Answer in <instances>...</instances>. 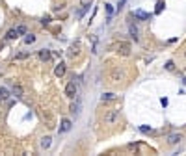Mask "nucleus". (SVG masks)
<instances>
[{
  "label": "nucleus",
  "instance_id": "5",
  "mask_svg": "<svg viewBox=\"0 0 186 156\" xmlns=\"http://www.w3.org/2000/svg\"><path fill=\"white\" fill-rule=\"evenodd\" d=\"M134 17H136V19H141V20H149V13H145V11H141V9H136V11H134Z\"/></svg>",
  "mask_w": 186,
  "mask_h": 156
},
{
  "label": "nucleus",
  "instance_id": "19",
  "mask_svg": "<svg viewBox=\"0 0 186 156\" xmlns=\"http://www.w3.org/2000/svg\"><path fill=\"white\" fill-rule=\"evenodd\" d=\"M80 2H82V6H86V8H90V6H91V2H93V0H80Z\"/></svg>",
  "mask_w": 186,
  "mask_h": 156
},
{
  "label": "nucleus",
  "instance_id": "7",
  "mask_svg": "<svg viewBox=\"0 0 186 156\" xmlns=\"http://www.w3.org/2000/svg\"><path fill=\"white\" fill-rule=\"evenodd\" d=\"M181 141V134H171V136L168 138V143L169 145H177Z\"/></svg>",
  "mask_w": 186,
  "mask_h": 156
},
{
  "label": "nucleus",
  "instance_id": "2",
  "mask_svg": "<svg viewBox=\"0 0 186 156\" xmlns=\"http://www.w3.org/2000/svg\"><path fill=\"white\" fill-rule=\"evenodd\" d=\"M117 119H119V110H110L106 114V117H104V123L106 125H114Z\"/></svg>",
  "mask_w": 186,
  "mask_h": 156
},
{
  "label": "nucleus",
  "instance_id": "8",
  "mask_svg": "<svg viewBox=\"0 0 186 156\" xmlns=\"http://www.w3.org/2000/svg\"><path fill=\"white\" fill-rule=\"evenodd\" d=\"M39 60H41V61H49V60H50V52L45 50V48L39 50Z\"/></svg>",
  "mask_w": 186,
  "mask_h": 156
},
{
  "label": "nucleus",
  "instance_id": "11",
  "mask_svg": "<svg viewBox=\"0 0 186 156\" xmlns=\"http://www.w3.org/2000/svg\"><path fill=\"white\" fill-rule=\"evenodd\" d=\"M9 98V91L6 87H0V100H8Z\"/></svg>",
  "mask_w": 186,
  "mask_h": 156
},
{
  "label": "nucleus",
  "instance_id": "22",
  "mask_svg": "<svg viewBox=\"0 0 186 156\" xmlns=\"http://www.w3.org/2000/svg\"><path fill=\"white\" fill-rule=\"evenodd\" d=\"M162 6H164V4H162V0H160V2H158V6H156V13H160V9H162Z\"/></svg>",
  "mask_w": 186,
  "mask_h": 156
},
{
  "label": "nucleus",
  "instance_id": "21",
  "mask_svg": "<svg viewBox=\"0 0 186 156\" xmlns=\"http://www.w3.org/2000/svg\"><path fill=\"white\" fill-rule=\"evenodd\" d=\"M106 11H108V13H110V15L114 13V8H112V4H106Z\"/></svg>",
  "mask_w": 186,
  "mask_h": 156
},
{
  "label": "nucleus",
  "instance_id": "23",
  "mask_svg": "<svg viewBox=\"0 0 186 156\" xmlns=\"http://www.w3.org/2000/svg\"><path fill=\"white\" fill-rule=\"evenodd\" d=\"M41 22H43V24H49L50 19H49V17H43V20H41Z\"/></svg>",
  "mask_w": 186,
  "mask_h": 156
},
{
  "label": "nucleus",
  "instance_id": "20",
  "mask_svg": "<svg viewBox=\"0 0 186 156\" xmlns=\"http://www.w3.org/2000/svg\"><path fill=\"white\" fill-rule=\"evenodd\" d=\"M166 69H168V71H173V69H175V65H173V61H168V63H166Z\"/></svg>",
  "mask_w": 186,
  "mask_h": 156
},
{
  "label": "nucleus",
  "instance_id": "14",
  "mask_svg": "<svg viewBox=\"0 0 186 156\" xmlns=\"http://www.w3.org/2000/svg\"><path fill=\"white\" fill-rule=\"evenodd\" d=\"M71 111H73V114H78V111H80V100H76V102L71 104Z\"/></svg>",
  "mask_w": 186,
  "mask_h": 156
},
{
  "label": "nucleus",
  "instance_id": "10",
  "mask_svg": "<svg viewBox=\"0 0 186 156\" xmlns=\"http://www.w3.org/2000/svg\"><path fill=\"white\" fill-rule=\"evenodd\" d=\"M54 74H56V76H63V74H65V65H63V63H60L56 69H54Z\"/></svg>",
  "mask_w": 186,
  "mask_h": 156
},
{
  "label": "nucleus",
  "instance_id": "15",
  "mask_svg": "<svg viewBox=\"0 0 186 156\" xmlns=\"http://www.w3.org/2000/svg\"><path fill=\"white\" fill-rule=\"evenodd\" d=\"M34 41H36V36H34V33H26L24 43H26V45H30V43H34Z\"/></svg>",
  "mask_w": 186,
  "mask_h": 156
},
{
  "label": "nucleus",
  "instance_id": "27",
  "mask_svg": "<svg viewBox=\"0 0 186 156\" xmlns=\"http://www.w3.org/2000/svg\"><path fill=\"white\" fill-rule=\"evenodd\" d=\"M184 56H186V52H184Z\"/></svg>",
  "mask_w": 186,
  "mask_h": 156
},
{
  "label": "nucleus",
  "instance_id": "26",
  "mask_svg": "<svg viewBox=\"0 0 186 156\" xmlns=\"http://www.w3.org/2000/svg\"><path fill=\"white\" fill-rule=\"evenodd\" d=\"M0 50H2V45H0Z\"/></svg>",
  "mask_w": 186,
  "mask_h": 156
},
{
  "label": "nucleus",
  "instance_id": "1",
  "mask_svg": "<svg viewBox=\"0 0 186 156\" xmlns=\"http://www.w3.org/2000/svg\"><path fill=\"white\" fill-rule=\"evenodd\" d=\"M115 52L121 54V56H128V54H130V45H128L127 41H119V43L115 45Z\"/></svg>",
  "mask_w": 186,
  "mask_h": 156
},
{
  "label": "nucleus",
  "instance_id": "24",
  "mask_svg": "<svg viewBox=\"0 0 186 156\" xmlns=\"http://www.w3.org/2000/svg\"><path fill=\"white\" fill-rule=\"evenodd\" d=\"M125 2H127V0H121V2H119V4H117V11H119V9H121V8H123V4H125Z\"/></svg>",
  "mask_w": 186,
  "mask_h": 156
},
{
  "label": "nucleus",
  "instance_id": "4",
  "mask_svg": "<svg viewBox=\"0 0 186 156\" xmlns=\"http://www.w3.org/2000/svg\"><path fill=\"white\" fill-rule=\"evenodd\" d=\"M71 130V121L69 119H63L61 125H60V132H69Z\"/></svg>",
  "mask_w": 186,
  "mask_h": 156
},
{
  "label": "nucleus",
  "instance_id": "3",
  "mask_svg": "<svg viewBox=\"0 0 186 156\" xmlns=\"http://www.w3.org/2000/svg\"><path fill=\"white\" fill-rule=\"evenodd\" d=\"M74 95H76V86H74V82H69L65 86V97L74 98Z\"/></svg>",
  "mask_w": 186,
  "mask_h": 156
},
{
  "label": "nucleus",
  "instance_id": "6",
  "mask_svg": "<svg viewBox=\"0 0 186 156\" xmlns=\"http://www.w3.org/2000/svg\"><path fill=\"white\" fill-rule=\"evenodd\" d=\"M11 89H13V95H15V97H23V95H24V89L20 87L19 84H13V87H11Z\"/></svg>",
  "mask_w": 186,
  "mask_h": 156
},
{
  "label": "nucleus",
  "instance_id": "16",
  "mask_svg": "<svg viewBox=\"0 0 186 156\" xmlns=\"http://www.w3.org/2000/svg\"><path fill=\"white\" fill-rule=\"evenodd\" d=\"M15 37H17V30H8L6 39H15Z\"/></svg>",
  "mask_w": 186,
  "mask_h": 156
},
{
  "label": "nucleus",
  "instance_id": "25",
  "mask_svg": "<svg viewBox=\"0 0 186 156\" xmlns=\"http://www.w3.org/2000/svg\"><path fill=\"white\" fill-rule=\"evenodd\" d=\"M141 132H151V126H141Z\"/></svg>",
  "mask_w": 186,
  "mask_h": 156
},
{
  "label": "nucleus",
  "instance_id": "18",
  "mask_svg": "<svg viewBox=\"0 0 186 156\" xmlns=\"http://www.w3.org/2000/svg\"><path fill=\"white\" fill-rule=\"evenodd\" d=\"M28 56H30L28 52H19V54L15 56V58H17V60H24V58H28Z\"/></svg>",
  "mask_w": 186,
  "mask_h": 156
},
{
  "label": "nucleus",
  "instance_id": "17",
  "mask_svg": "<svg viewBox=\"0 0 186 156\" xmlns=\"http://www.w3.org/2000/svg\"><path fill=\"white\" fill-rule=\"evenodd\" d=\"M17 36H23V33H26V26H17Z\"/></svg>",
  "mask_w": 186,
  "mask_h": 156
},
{
  "label": "nucleus",
  "instance_id": "9",
  "mask_svg": "<svg viewBox=\"0 0 186 156\" xmlns=\"http://www.w3.org/2000/svg\"><path fill=\"white\" fill-rule=\"evenodd\" d=\"M114 98H115L114 93H102V95H101V100H102V102H110V100H114Z\"/></svg>",
  "mask_w": 186,
  "mask_h": 156
},
{
  "label": "nucleus",
  "instance_id": "12",
  "mask_svg": "<svg viewBox=\"0 0 186 156\" xmlns=\"http://www.w3.org/2000/svg\"><path fill=\"white\" fill-rule=\"evenodd\" d=\"M128 32H130V36L134 37V41H138V28H136L134 24H130V26H128Z\"/></svg>",
  "mask_w": 186,
  "mask_h": 156
},
{
  "label": "nucleus",
  "instance_id": "13",
  "mask_svg": "<svg viewBox=\"0 0 186 156\" xmlns=\"http://www.w3.org/2000/svg\"><path fill=\"white\" fill-rule=\"evenodd\" d=\"M49 147H50V138L45 136V138L41 139V149H49Z\"/></svg>",
  "mask_w": 186,
  "mask_h": 156
}]
</instances>
